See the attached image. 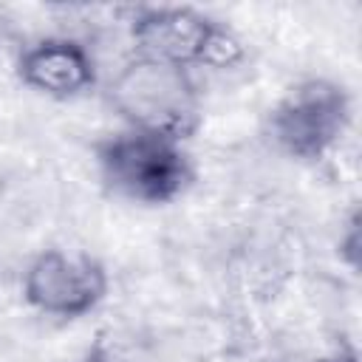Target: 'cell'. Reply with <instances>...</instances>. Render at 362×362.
<instances>
[{"mask_svg":"<svg viewBox=\"0 0 362 362\" xmlns=\"http://www.w3.org/2000/svg\"><path fill=\"white\" fill-rule=\"evenodd\" d=\"M82 362H139V359L130 356L127 351H122V348L99 339L93 348H88V354L82 356Z\"/></svg>","mask_w":362,"mask_h":362,"instance_id":"52a82bcc","label":"cell"},{"mask_svg":"<svg viewBox=\"0 0 362 362\" xmlns=\"http://www.w3.org/2000/svg\"><path fill=\"white\" fill-rule=\"evenodd\" d=\"M17 79L45 99L68 102L96 85V62L74 37H42L20 51Z\"/></svg>","mask_w":362,"mask_h":362,"instance_id":"8992f818","label":"cell"},{"mask_svg":"<svg viewBox=\"0 0 362 362\" xmlns=\"http://www.w3.org/2000/svg\"><path fill=\"white\" fill-rule=\"evenodd\" d=\"M107 105L127 130L187 141L201 127V93L189 68L133 54L107 85Z\"/></svg>","mask_w":362,"mask_h":362,"instance_id":"6da1fadb","label":"cell"},{"mask_svg":"<svg viewBox=\"0 0 362 362\" xmlns=\"http://www.w3.org/2000/svg\"><path fill=\"white\" fill-rule=\"evenodd\" d=\"M320 362H359V354H356L354 348H339V351H334V354L322 356Z\"/></svg>","mask_w":362,"mask_h":362,"instance_id":"9c48e42d","label":"cell"},{"mask_svg":"<svg viewBox=\"0 0 362 362\" xmlns=\"http://www.w3.org/2000/svg\"><path fill=\"white\" fill-rule=\"evenodd\" d=\"M96 167L105 187L141 206H164L181 198L195 181V167L181 141L122 130L96 144Z\"/></svg>","mask_w":362,"mask_h":362,"instance_id":"7a4b0ae2","label":"cell"},{"mask_svg":"<svg viewBox=\"0 0 362 362\" xmlns=\"http://www.w3.org/2000/svg\"><path fill=\"white\" fill-rule=\"evenodd\" d=\"M130 42L139 57L181 68H232L243 59L240 37L189 6H141L133 11Z\"/></svg>","mask_w":362,"mask_h":362,"instance_id":"3957f363","label":"cell"},{"mask_svg":"<svg viewBox=\"0 0 362 362\" xmlns=\"http://www.w3.org/2000/svg\"><path fill=\"white\" fill-rule=\"evenodd\" d=\"M272 144L297 161H320L351 127V96L345 85L311 76L291 85L269 110Z\"/></svg>","mask_w":362,"mask_h":362,"instance_id":"277c9868","label":"cell"},{"mask_svg":"<svg viewBox=\"0 0 362 362\" xmlns=\"http://www.w3.org/2000/svg\"><path fill=\"white\" fill-rule=\"evenodd\" d=\"M105 266L85 255L68 249H42L23 272V300L57 320H79L90 314L107 297Z\"/></svg>","mask_w":362,"mask_h":362,"instance_id":"5b68a950","label":"cell"},{"mask_svg":"<svg viewBox=\"0 0 362 362\" xmlns=\"http://www.w3.org/2000/svg\"><path fill=\"white\" fill-rule=\"evenodd\" d=\"M339 252L348 255L351 266H356V255H359V218H356V215H354V221H351L345 238H339Z\"/></svg>","mask_w":362,"mask_h":362,"instance_id":"ba28073f","label":"cell"}]
</instances>
